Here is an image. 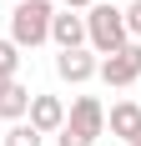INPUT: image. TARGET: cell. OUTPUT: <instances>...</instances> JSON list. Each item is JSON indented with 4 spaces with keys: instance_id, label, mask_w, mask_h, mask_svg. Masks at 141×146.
I'll return each instance as SVG.
<instances>
[{
    "instance_id": "4fadbf2b",
    "label": "cell",
    "mask_w": 141,
    "mask_h": 146,
    "mask_svg": "<svg viewBox=\"0 0 141 146\" xmlns=\"http://www.w3.org/2000/svg\"><path fill=\"white\" fill-rule=\"evenodd\" d=\"M56 146H96V141L81 136V131H70V126H61V131H56Z\"/></svg>"
},
{
    "instance_id": "7c38bea8",
    "label": "cell",
    "mask_w": 141,
    "mask_h": 146,
    "mask_svg": "<svg viewBox=\"0 0 141 146\" xmlns=\"http://www.w3.org/2000/svg\"><path fill=\"white\" fill-rule=\"evenodd\" d=\"M121 15H126V35H131V40H141V0L121 5Z\"/></svg>"
},
{
    "instance_id": "5b68a950",
    "label": "cell",
    "mask_w": 141,
    "mask_h": 146,
    "mask_svg": "<svg viewBox=\"0 0 141 146\" xmlns=\"http://www.w3.org/2000/svg\"><path fill=\"white\" fill-rule=\"evenodd\" d=\"M66 126L96 141V136L106 131V106H101L96 96H76V101H70V111H66Z\"/></svg>"
},
{
    "instance_id": "277c9868",
    "label": "cell",
    "mask_w": 141,
    "mask_h": 146,
    "mask_svg": "<svg viewBox=\"0 0 141 146\" xmlns=\"http://www.w3.org/2000/svg\"><path fill=\"white\" fill-rule=\"evenodd\" d=\"M96 71H101V56L91 50V45H76V50H56V76L66 81V86H86Z\"/></svg>"
},
{
    "instance_id": "3957f363",
    "label": "cell",
    "mask_w": 141,
    "mask_h": 146,
    "mask_svg": "<svg viewBox=\"0 0 141 146\" xmlns=\"http://www.w3.org/2000/svg\"><path fill=\"white\" fill-rule=\"evenodd\" d=\"M101 81L111 91H126V86H141V40H126L116 56H101Z\"/></svg>"
},
{
    "instance_id": "ba28073f",
    "label": "cell",
    "mask_w": 141,
    "mask_h": 146,
    "mask_svg": "<svg viewBox=\"0 0 141 146\" xmlns=\"http://www.w3.org/2000/svg\"><path fill=\"white\" fill-rule=\"evenodd\" d=\"M106 126H111V136H121V141L141 136V101H116L111 111H106Z\"/></svg>"
},
{
    "instance_id": "9a60e30c",
    "label": "cell",
    "mask_w": 141,
    "mask_h": 146,
    "mask_svg": "<svg viewBox=\"0 0 141 146\" xmlns=\"http://www.w3.org/2000/svg\"><path fill=\"white\" fill-rule=\"evenodd\" d=\"M126 146H141V136H131V141H126Z\"/></svg>"
},
{
    "instance_id": "8992f818",
    "label": "cell",
    "mask_w": 141,
    "mask_h": 146,
    "mask_svg": "<svg viewBox=\"0 0 141 146\" xmlns=\"http://www.w3.org/2000/svg\"><path fill=\"white\" fill-rule=\"evenodd\" d=\"M25 121H30L41 136H56L61 126H66V101H61V96L35 91V96H30V116H25Z\"/></svg>"
},
{
    "instance_id": "52a82bcc",
    "label": "cell",
    "mask_w": 141,
    "mask_h": 146,
    "mask_svg": "<svg viewBox=\"0 0 141 146\" xmlns=\"http://www.w3.org/2000/svg\"><path fill=\"white\" fill-rule=\"evenodd\" d=\"M51 45H56V50L86 45V15L81 10H56V15H51Z\"/></svg>"
},
{
    "instance_id": "30bf717a",
    "label": "cell",
    "mask_w": 141,
    "mask_h": 146,
    "mask_svg": "<svg viewBox=\"0 0 141 146\" xmlns=\"http://www.w3.org/2000/svg\"><path fill=\"white\" fill-rule=\"evenodd\" d=\"M0 146H45V136L30 126V121H10L5 131H0Z\"/></svg>"
},
{
    "instance_id": "8fae6325",
    "label": "cell",
    "mask_w": 141,
    "mask_h": 146,
    "mask_svg": "<svg viewBox=\"0 0 141 146\" xmlns=\"http://www.w3.org/2000/svg\"><path fill=\"white\" fill-rule=\"evenodd\" d=\"M15 76H20V45L5 35L0 40V81H15Z\"/></svg>"
},
{
    "instance_id": "2e32d148",
    "label": "cell",
    "mask_w": 141,
    "mask_h": 146,
    "mask_svg": "<svg viewBox=\"0 0 141 146\" xmlns=\"http://www.w3.org/2000/svg\"><path fill=\"white\" fill-rule=\"evenodd\" d=\"M0 131H5V126H0Z\"/></svg>"
},
{
    "instance_id": "5bb4252c",
    "label": "cell",
    "mask_w": 141,
    "mask_h": 146,
    "mask_svg": "<svg viewBox=\"0 0 141 146\" xmlns=\"http://www.w3.org/2000/svg\"><path fill=\"white\" fill-rule=\"evenodd\" d=\"M96 0H66V10H91Z\"/></svg>"
},
{
    "instance_id": "9c48e42d",
    "label": "cell",
    "mask_w": 141,
    "mask_h": 146,
    "mask_svg": "<svg viewBox=\"0 0 141 146\" xmlns=\"http://www.w3.org/2000/svg\"><path fill=\"white\" fill-rule=\"evenodd\" d=\"M30 96H35V91L20 86V76H15L10 86L0 91V121H5V126H10V121H25L30 116Z\"/></svg>"
},
{
    "instance_id": "7a4b0ae2",
    "label": "cell",
    "mask_w": 141,
    "mask_h": 146,
    "mask_svg": "<svg viewBox=\"0 0 141 146\" xmlns=\"http://www.w3.org/2000/svg\"><path fill=\"white\" fill-rule=\"evenodd\" d=\"M51 15H56L51 0H15V10H10V40L20 45V50L45 45L51 40Z\"/></svg>"
},
{
    "instance_id": "6da1fadb",
    "label": "cell",
    "mask_w": 141,
    "mask_h": 146,
    "mask_svg": "<svg viewBox=\"0 0 141 146\" xmlns=\"http://www.w3.org/2000/svg\"><path fill=\"white\" fill-rule=\"evenodd\" d=\"M126 40H131V35H126V15H121V5L96 0V5L86 10V45H91L96 56H116Z\"/></svg>"
}]
</instances>
